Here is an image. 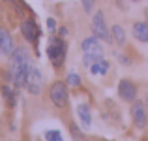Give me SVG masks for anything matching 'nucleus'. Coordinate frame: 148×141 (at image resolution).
Instances as JSON below:
<instances>
[{
    "instance_id": "25",
    "label": "nucleus",
    "mask_w": 148,
    "mask_h": 141,
    "mask_svg": "<svg viewBox=\"0 0 148 141\" xmlns=\"http://www.w3.org/2000/svg\"><path fill=\"white\" fill-rule=\"evenodd\" d=\"M145 17H146V19H145V21L148 23V8H146V10H145Z\"/></svg>"
},
{
    "instance_id": "8",
    "label": "nucleus",
    "mask_w": 148,
    "mask_h": 141,
    "mask_svg": "<svg viewBox=\"0 0 148 141\" xmlns=\"http://www.w3.org/2000/svg\"><path fill=\"white\" fill-rule=\"evenodd\" d=\"M21 34L26 41H30L32 45H38V38H40V28L34 23V19H25L21 23Z\"/></svg>"
},
{
    "instance_id": "12",
    "label": "nucleus",
    "mask_w": 148,
    "mask_h": 141,
    "mask_svg": "<svg viewBox=\"0 0 148 141\" xmlns=\"http://www.w3.org/2000/svg\"><path fill=\"white\" fill-rule=\"evenodd\" d=\"M77 115H79V119H81V122H83L84 130H90V126H92L90 105H88V104H79V105H77Z\"/></svg>"
},
{
    "instance_id": "28",
    "label": "nucleus",
    "mask_w": 148,
    "mask_h": 141,
    "mask_svg": "<svg viewBox=\"0 0 148 141\" xmlns=\"http://www.w3.org/2000/svg\"><path fill=\"white\" fill-rule=\"evenodd\" d=\"M145 141H148V139H145Z\"/></svg>"
},
{
    "instance_id": "15",
    "label": "nucleus",
    "mask_w": 148,
    "mask_h": 141,
    "mask_svg": "<svg viewBox=\"0 0 148 141\" xmlns=\"http://www.w3.org/2000/svg\"><path fill=\"white\" fill-rule=\"evenodd\" d=\"M103 58V53H84L83 55V64L86 66V68H90L94 62H98Z\"/></svg>"
},
{
    "instance_id": "21",
    "label": "nucleus",
    "mask_w": 148,
    "mask_h": 141,
    "mask_svg": "<svg viewBox=\"0 0 148 141\" xmlns=\"http://www.w3.org/2000/svg\"><path fill=\"white\" fill-rule=\"evenodd\" d=\"M118 60H120V64H124V66H130L131 64V58L127 57V55H124V53L118 55Z\"/></svg>"
},
{
    "instance_id": "14",
    "label": "nucleus",
    "mask_w": 148,
    "mask_h": 141,
    "mask_svg": "<svg viewBox=\"0 0 148 141\" xmlns=\"http://www.w3.org/2000/svg\"><path fill=\"white\" fill-rule=\"evenodd\" d=\"M2 94H4V98L8 100V105H10V107H13V105H15V100H17L15 91L10 87V85H2Z\"/></svg>"
},
{
    "instance_id": "6",
    "label": "nucleus",
    "mask_w": 148,
    "mask_h": 141,
    "mask_svg": "<svg viewBox=\"0 0 148 141\" xmlns=\"http://www.w3.org/2000/svg\"><path fill=\"white\" fill-rule=\"evenodd\" d=\"M137 94H139V88L131 79H120L118 81V96H120V100L127 102V104H133V102L137 100Z\"/></svg>"
},
{
    "instance_id": "3",
    "label": "nucleus",
    "mask_w": 148,
    "mask_h": 141,
    "mask_svg": "<svg viewBox=\"0 0 148 141\" xmlns=\"http://www.w3.org/2000/svg\"><path fill=\"white\" fill-rule=\"evenodd\" d=\"M92 34H94L96 38H99L101 41H105V44H112V34H111V30H109L105 15H103L101 10L94 11V15H92Z\"/></svg>"
},
{
    "instance_id": "1",
    "label": "nucleus",
    "mask_w": 148,
    "mask_h": 141,
    "mask_svg": "<svg viewBox=\"0 0 148 141\" xmlns=\"http://www.w3.org/2000/svg\"><path fill=\"white\" fill-rule=\"evenodd\" d=\"M30 68H32V62H30L28 47H15L13 53L10 55V73L15 88L26 87V77H28Z\"/></svg>"
},
{
    "instance_id": "20",
    "label": "nucleus",
    "mask_w": 148,
    "mask_h": 141,
    "mask_svg": "<svg viewBox=\"0 0 148 141\" xmlns=\"http://www.w3.org/2000/svg\"><path fill=\"white\" fill-rule=\"evenodd\" d=\"M98 66H99V75H105V73L109 72V68H111V64H109L107 58H101V60H98Z\"/></svg>"
},
{
    "instance_id": "4",
    "label": "nucleus",
    "mask_w": 148,
    "mask_h": 141,
    "mask_svg": "<svg viewBox=\"0 0 148 141\" xmlns=\"http://www.w3.org/2000/svg\"><path fill=\"white\" fill-rule=\"evenodd\" d=\"M49 98L53 102L54 107L64 109L69 102V92H68V85L66 81H54L53 85L49 87Z\"/></svg>"
},
{
    "instance_id": "17",
    "label": "nucleus",
    "mask_w": 148,
    "mask_h": 141,
    "mask_svg": "<svg viewBox=\"0 0 148 141\" xmlns=\"http://www.w3.org/2000/svg\"><path fill=\"white\" fill-rule=\"evenodd\" d=\"M66 85L68 87H81V75L77 72H69L66 75Z\"/></svg>"
},
{
    "instance_id": "9",
    "label": "nucleus",
    "mask_w": 148,
    "mask_h": 141,
    "mask_svg": "<svg viewBox=\"0 0 148 141\" xmlns=\"http://www.w3.org/2000/svg\"><path fill=\"white\" fill-rule=\"evenodd\" d=\"M13 49H15V41H13V38H11V34L8 32L4 26H0V53L10 57V55L13 53Z\"/></svg>"
},
{
    "instance_id": "22",
    "label": "nucleus",
    "mask_w": 148,
    "mask_h": 141,
    "mask_svg": "<svg viewBox=\"0 0 148 141\" xmlns=\"http://www.w3.org/2000/svg\"><path fill=\"white\" fill-rule=\"evenodd\" d=\"M45 23H47V28L51 30V32H54V30L58 28V26H56V21H54L53 17H49V19H47V21H45Z\"/></svg>"
},
{
    "instance_id": "26",
    "label": "nucleus",
    "mask_w": 148,
    "mask_h": 141,
    "mask_svg": "<svg viewBox=\"0 0 148 141\" xmlns=\"http://www.w3.org/2000/svg\"><path fill=\"white\" fill-rule=\"evenodd\" d=\"M131 2H135V4H137V2H141V0H131Z\"/></svg>"
},
{
    "instance_id": "19",
    "label": "nucleus",
    "mask_w": 148,
    "mask_h": 141,
    "mask_svg": "<svg viewBox=\"0 0 148 141\" xmlns=\"http://www.w3.org/2000/svg\"><path fill=\"white\" fill-rule=\"evenodd\" d=\"M81 4H83V10H84V13H88V15H90L92 11H94L96 0H81Z\"/></svg>"
},
{
    "instance_id": "13",
    "label": "nucleus",
    "mask_w": 148,
    "mask_h": 141,
    "mask_svg": "<svg viewBox=\"0 0 148 141\" xmlns=\"http://www.w3.org/2000/svg\"><path fill=\"white\" fill-rule=\"evenodd\" d=\"M111 34H112V41H114L116 45H126V30H124V26L112 25Z\"/></svg>"
},
{
    "instance_id": "5",
    "label": "nucleus",
    "mask_w": 148,
    "mask_h": 141,
    "mask_svg": "<svg viewBox=\"0 0 148 141\" xmlns=\"http://www.w3.org/2000/svg\"><path fill=\"white\" fill-rule=\"evenodd\" d=\"M130 113H131V120H133V126L135 128L143 130V128L148 126V113H146V107H145L143 102L135 100L133 104H131Z\"/></svg>"
},
{
    "instance_id": "27",
    "label": "nucleus",
    "mask_w": 148,
    "mask_h": 141,
    "mask_svg": "<svg viewBox=\"0 0 148 141\" xmlns=\"http://www.w3.org/2000/svg\"><path fill=\"white\" fill-rule=\"evenodd\" d=\"M6 2H10V4H11V2H13V0H6Z\"/></svg>"
},
{
    "instance_id": "11",
    "label": "nucleus",
    "mask_w": 148,
    "mask_h": 141,
    "mask_svg": "<svg viewBox=\"0 0 148 141\" xmlns=\"http://www.w3.org/2000/svg\"><path fill=\"white\" fill-rule=\"evenodd\" d=\"M99 38H96L94 34L88 38H84L83 41H81V49H83V53H103V47L99 44Z\"/></svg>"
},
{
    "instance_id": "7",
    "label": "nucleus",
    "mask_w": 148,
    "mask_h": 141,
    "mask_svg": "<svg viewBox=\"0 0 148 141\" xmlns=\"http://www.w3.org/2000/svg\"><path fill=\"white\" fill-rule=\"evenodd\" d=\"M26 88H28L30 94H40L43 91V73H41L40 68L32 66L28 72V77H26Z\"/></svg>"
},
{
    "instance_id": "23",
    "label": "nucleus",
    "mask_w": 148,
    "mask_h": 141,
    "mask_svg": "<svg viewBox=\"0 0 148 141\" xmlns=\"http://www.w3.org/2000/svg\"><path fill=\"white\" fill-rule=\"evenodd\" d=\"M90 73H94V75H99V66H98V62H94V64L90 66Z\"/></svg>"
},
{
    "instance_id": "24",
    "label": "nucleus",
    "mask_w": 148,
    "mask_h": 141,
    "mask_svg": "<svg viewBox=\"0 0 148 141\" xmlns=\"http://www.w3.org/2000/svg\"><path fill=\"white\" fill-rule=\"evenodd\" d=\"M66 34H68V28H66V26H60V38H66Z\"/></svg>"
},
{
    "instance_id": "10",
    "label": "nucleus",
    "mask_w": 148,
    "mask_h": 141,
    "mask_svg": "<svg viewBox=\"0 0 148 141\" xmlns=\"http://www.w3.org/2000/svg\"><path fill=\"white\" fill-rule=\"evenodd\" d=\"M131 34L137 41L141 44H146L148 41V23L146 21H135L133 26H131Z\"/></svg>"
},
{
    "instance_id": "18",
    "label": "nucleus",
    "mask_w": 148,
    "mask_h": 141,
    "mask_svg": "<svg viewBox=\"0 0 148 141\" xmlns=\"http://www.w3.org/2000/svg\"><path fill=\"white\" fill-rule=\"evenodd\" d=\"M45 139L47 141H64L62 139V134L58 130H47L45 132Z\"/></svg>"
},
{
    "instance_id": "29",
    "label": "nucleus",
    "mask_w": 148,
    "mask_h": 141,
    "mask_svg": "<svg viewBox=\"0 0 148 141\" xmlns=\"http://www.w3.org/2000/svg\"><path fill=\"white\" fill-rule=\"evenodd\" d=\"M146 2H148V0H146Z\"/></svg>"
},
{
    "instance_id": "2",
    "label": "nucleus",
    "mask_w": 148,
    "mask_h": 141,
    "mask_svg": "<svg viewBox=\"0 0 148 141\" xmlns=\"http://www.w3.org/2000/svg\"><path fill=\"white\" fill-rule=\"evenodd\" d=\"M66 53H68V45H66V40L64 38H53L47 45V57L49 60L53 62L54 68H60L66 60Z\"/></svg>"
},
{
    "instance_id": "16",
    "label": "nucleus",
    "mask_w": 148,
    "mask_h": 141,
    "mask_svg": "<svg viewBox=\"0 0 148 141\" xmlns=\"http://www.w3.org/2000/svg\"><path fill=\"white\" fill-rule=\"evenodd\" d=\"M69 134H71V138H73V141H88V138L81 132V128L77 126L75 122H71L69 124Z\"/></svg>"
}]
</instances>
